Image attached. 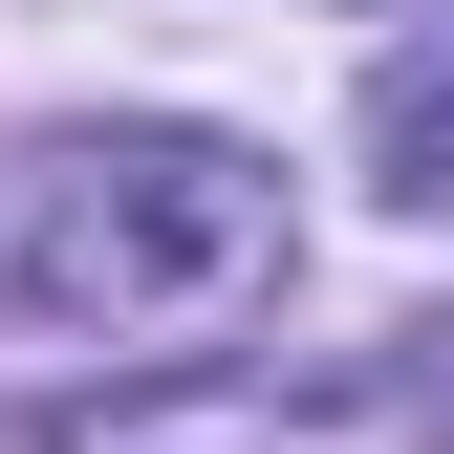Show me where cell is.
<instances>
[{"instance_id":"obj_2","label":"cell","mask_w":454,"mask_h":454,"mask_svg":"<svg viewBox=\"0 0 454 454\" xmlns=\"http://www.w3.org/2000/svg\"><path fill=\"white\" fill-rule=\"evenodd\" d=\"M368 152H389V195H411V216H454V87H433V66L368 108Z\"/></svg>"},{"instance_id":"obj_1","label":"cell","mask_w":454,"mask_h":454,"mask_svg":"<svg viewBox=\"0 0 454 454\" xmlns=\"http://www.w3.org/2000/svg\"><path fill=\"white\" fill-rule=\"evenodd\" d=\"M0 303L195 368V347H239L281 303V174L239 130H66L22 195H0Z\"/></svg>"}]
</instances>
